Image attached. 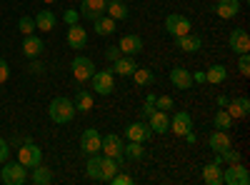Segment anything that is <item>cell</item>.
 I'll list each match as a JSON object with an SVG mask.
<instances>
[{"label": "cell", "mask_w": 250, "mask_h": 185, "mask_svg": "<svg viewBox=\"0 0 250 185\" xmlns=\"http://www.w3.org/2000/svg\"><path fill=\"white\" fill-rule=\"evenodd\" d=\"M203 180L208 185H220L223 183V168L218 165V163H208V165H203Z\"/></svg>", "instance_id": "cell-25"}, {"label": "cell", "mask_w": 250, "mask_h": 185, "mask_svg": "<svg viewBox=\"0 0 250 185\" xmlns=\"http://www.w3.org/2000/svg\"><path fill=\"white\" fill-rule=\"evenodd\" d=\"M90 83H93V90L98 95H110L115 90V78H113V70L105 68V70H95L93 78H90Z\"/></svg>", "instance_id": "cell-4"}, {"label": "cell", "mask_w": 250, "mask_h": 185, "mask_svg": "<svg viewBox=\"0 0 250 185\" xmlns=\"http://www.w3.org/2000/svg\"><path fill=\"white\" fill-rule=\"evenodd\" d=\"M30 183H33V185H50V183H53V170H50V168H43V163H40V165L33 168Z\"/></svg>", "instance_id": "cell-28"}, {"label": "cell", "mask_w": 250, "mask_h": 185, "mask_svg": "<svg viewBox=\"0 0 250 185\" xmlns=\"http://www.w3.org/2000/svg\"><path fill=\"white\" fill-rule=\"evenodd\" d=\"M93 25H95V35H113L115 33V20L110 15H100L98 20H93Z\"/></svg>", "instance_id": "cell-27"}, {"label": "cell", "mask_w": 250, "mask_h": 185, "mask_svg": "<svg viewBox=\"0 0 250 185\" xmlns=\"http://www.w3.org/2000/svg\"><path fill=\"white\" fill-rule=\"evenodd\" d=\"M118 48H120L123 55H133V58H135V55L143 50V38L135 35V33H128V35H123V38H120Z\"/></svg>", "instance_id": "cell-13"}, {"label": "cell", "mask_w": 250, "mask_h": 185, "mask_svg": "<svg viewBox=\"0 0 250 185\" xmlns=\"http://www.w3.org/2000/svg\"><path fill=\"white\" fill-rule=\"evenodd\" d=\"M70 70H73V78L78 80V83H88V80L93 78V73H95V63L85 55H78L70 63Z\"/></svg>", "instance_id": "cell-6"}, {"label": "cell", "mask_w": 250, "mask_h": 185, "mask_svg": "<svg viewBox=\"0 0 250 185\" xmlns=\"http://www.w3.org/2000/svg\"><path fill=\"white\" fill-rule=\"evenodd\" d=\"M35 28L43 30V33H50V30L55 28V15H53L48 8H43V10L35 15Z\"/></svg>", "instance_id": "cell-26"}, {"label": "cell", "mask_w": 250, "mask_h": 185, "mask_svg": "<svg viewBox=\"0 0 250 185\" xmlns=\"http://www.w3.org/2000/svg\"><path fill=\"white\" fill-rule=\"evenodd\" d=\"M223 183L225 185H250V173L243 163H230V168L223 170Z\"/></svg>", "instance_id": "cell-7"}, {"label": "cell", "mask_w": 250, "mask_h": 185, "mask_svg": "<svg viewBox=\"0 0 250 185\" xmlns=\"http://www.w3.org/2000/svg\"><path fill=\"white\" fill-rule=\"evenodd\" d=\"M153 105H155L158 110H165V113H168V110H173V108H175V103H173V98H170V95H160V98H155Z\"/></svg>", "instance_id": "cell-37"}, {"label": "cell", "mask_w": 250, "mask_h": 185, "mask_svg": "<svg viewBox=\"0 0 250 185\" xmlns=\"http://www.w3.org/2000/svg\"><path fill=\"white\" fill-rule=\"evenodd\" d=\"M193 23H190V18H185L180 13H170L168 18H165V33L173 35V38H180L185 33H190Z\"/></svg>", "instance_id": "cell-5"}, {"label": "cell", "mask_w": 250, "mask_h": 185, "mask_svg": "<svg viewBox=\"0 0 250 185\" xmlns=\"http://www.w3.org/2000/svg\"><path fill=\"white\" fill-rule=\"evenodd\" d=\"M105 3H110V0H105Z\"/></svg>", "instance_id": "cell-49"}, {"label": "cell", "mask_w": 250, "mask_h": 185, "mask_svg": "<svg viewBox=\"0 0 250 185\" xmlns=\"http://www.w3.org/2000/svg\"><path fill=\"white\" fill-rule=\"evenodd\" d=\"M43 50H45V43H43V40H40L35 33H33V35H25V40H23V53H25L28 58H38Z\"/></svg>", "instance_id": "cell-23"}, {"label": "cell", "mask_w": 250, "mask_h": 185, "mask_svg": "<svg viewBox=\"0 0 250 185\" xmlns=\"http://www.w3.org/2000/svg\"><path fill=\"white\" fill-rule=\"evenodd\" d=\"M105 0H83L80 3V15L83 18H88L90 23L93 20H98L100 15H105Z\"/></svg>", "instance_id": "cell-12"}, {"label": "cell", "mask_w": 250, "mask_h": 185, "mask_svg": "<svg viewBox=\"0 0 250 185\" xmlns=\"http://www.w3.org/2000/svg\"><path fill=\"white\" fill-rule=\"evenodd\" d=\"M208 148H210L213 153H223L228 148H233V140H230V135H228V130L210 133V138H208Z\"/></svg>", "instance_id": "cell-16"}, {"label": "cell", "mask_w": 250, "mask_h": 185, "mask_svg": "<svg viewBox=\"0 0 250 185\" xmlns=\"http://www.w3.org/2000/svg\"><path fill=\"white\" fill-rule=\"evenodd\" d=\"M0 93H3V90H0Z\"/></svg>", "instance_id": "cell-50"}, {"label": "cell", "mask_w": 250, "mask_h": 185, "mask_svg": "<svg viewBox=\"0 0 250 185\" xmlns=\"http://www.w3.org/2000/svg\"><path fill=\"white\" fill-rule=\"evenodd\" d=\"M110 183H113V185H133V178H130L128 173H120V170H118V173L110 178Z\"/></svg>", "instance_id": "cell-39"}, {"label": "cell", "mask_w": 250, "mask_h": 185, "mask_svg": "<svg viewBox=\"0 0 250 185\" xmlns=\"http://www.w3.org/2000/svg\"><path fill=\"white\" fill-rule=\"evenodd\" d=\"M120 55H123V53H120V48H115V45H113V48H108V50H105V58H108V60H110V63H115V60H118V58H120Z\"/></svg>", "instance_id": "cell-44"}, {"label": "cell", "mask_w": 250, "mask_h": 185, "mask_svg": "<svg viewBox=\"0 0 250 185\" xmlns=\"http://www.w3.org/2000/svg\"><path fill=\"white\" fill-rule=\"evenodd\" d=\"M228 100H230L228 95H220V98H218V105H220V108H225V105H228Z\"/></svg>", "instance_id": "cell-47"}, {"label": "cell", "mask_w": 250, "mask_h": 185, "mask_svg": "<svg viewBox=\"0 0 250 185\" xmlns=\"http://www.w3.org/2000/svg\"><path fill=\"white\" fill-rule=\"evenodd\" d=\"M170 130L175 135H185L188 130H193V118L188 110H178L173 118H170Z\"/></svg>", "instance_id": "cell-15"}, {"label": "cell", "mask_w": 250, "mask_h": 185, "mask_svg": "<svg viewBox=\"0 0 250 185\" xmlns=\"http://www.w3.org/2000/svg\"><path fill=\"white\" fill-rule=\"evenodd\" d=\"M193 83H205V73H203V70H198V73L193 75Z\"/></svg>", "instance_id": "cell-46"}, {"label": "cell", "mask_w": 250, "mask_h": 185, "mask_svg": "<svg viewBox=\"0 0 250 185\" xmlns=\"http://www.w3.org/2000/svg\"><path fill=\"white\" fill-rule=\"evenodd\" d=\"M18 163L25 165V168H35V165L43 163V150H40L33 140H25L23 145L18 148Z\"/></svg>", "instance_id": "cell-2"}, {"label": "cell", "mask_w": 250, "mask_h": 185, "mask_svg": "<svg viewBox=\"0 0 250 185\" xmlns=\"http://www.w3.org/2000/svg\"><path fill=\"white\" fill-rule=\"evenodd\" d=\"M50 120L55 123V125H68V123L75 118V105H73V100L70 98H53L50 100Z\"/></svg>", "instance_id": "cell-1"}, {"label": "cell", "mask_w": 250, "mask_h": 185, "mask_svg": "<svg viewBox=\"0 0 250 185\" xmlns=\"http://www.w3.org/2000/svg\"><path fill=\"white\" fill-rule=\"evenodd\" d=\"M238 70L243 75H250V53H240V60H238Z\"/></svg>", "instance_id": "cell-38"}, {"label": "cell", "mask_w": 250, "mask_h": 185, "mask_svg": "<svg viewBox=\"0 0 250 185\" xmlns=\"http://www.w3.org/2000/svg\"><path fill=\"white\" fill-rule=\"evenodd\" d=\"M65 40H68V45H70L73 50H83V48L88 45V33H85V28H80V25L75 23V25H68Z\"/></svg>", "instance_id": "cell-14"}, {"label": "cell", "mask_w": 250, "mask_h": 185, "mask_svg": "<svg viewBox=\"0 0 250 185\" xmlns=\"http://www.w3.org/2000/svg\"><path fill=\"white\" fill-rule=\"evenodd\" d=\"M150 130L153 133H158V135H165V133H170V115L165 113V110H155L153 115H150Z\"/></svg>", "instance_id": "cell-19"}, {"label": "cell", "mask_w": 250, "mask_h": 185, "mask_svg": "<svg viewBox=\"0 0 250 185\" xmlns=\"http://www.w3.org/2000/svg\"><path fill=\"white\" fill-rule=\"evenodd\" d=\"M62 20H65L68 25H75L78 20H80V10H75V8H68L65 13H62Z\"/></svg>", "instance_id": "cell-40"}, {"label": "cell", "mask_w": 250, "mask_h": 185, "mask_svg": "<svg viewBox=\"0 0 250 185\" xmlns=\"http://www.w3.org/2000/svg\"><path fill=\"white\" fill-rule=\"evenodd\" d=\"M170 83L178 90H190L193 88V73L188 68H173L170 70Z\"/></svg>", "instance_id": "cell-18"}, {"label": "cell", "mask_w": 250, "mask_h": 185, "mask_svg": "<svg viewBox=\"0 0 250 185\" xmlns=\"http://www.w3.org/2000/svg\"><path fill=\"white\" fill-rule=\"evenodd\" d=\"M123 158H130V160H143V158H145V143L130 140L128 145H123Z\"/></svg>", "instance_id": "cell-32"}, {"label": "cell", "mask_w": 250, "mask_h": 185, "mask_svg": "<svg viewBox=\"0 0 250 185\" xmlns=\"http://www.w3.org/2000/svg\"><path fill=\"white\" fill-rule=\"evenodd\" d=\"M213 10H215L218 18L230 20V18H235V15L240 13V0H218Z\"/></svg>", "instance_id": "cell-20"}, {"label": "cell", "mask_w": 250, "mask_h": 185, "mask_svg": "<svg viewBox=\"0 0 250 185\" xmlns=\"http://www.w3.org/2000/svg\"><path fill=\"white\" fill-rule=\"evenodd\" d=\"M175 40H178V48L185 50V53H198V50L203 48L200 35H193V33H185V35H180V38H175Z\"/></svg>", "instance_id": "cell-22"}, {"label": "cell", "mask_w": 250, "mask_h": 185, "mask_svg": "<svg viewBox=\"0 0 250 185\" xmlns=\"http://www.w3.org/2000/svg\"><path fill=\"white\" fill-rule=\"evenodd\" d=\"M225 78H228V68L218 63V65H210V68H208V73H205V83L220 85V83H225Z\"/></svg>", "instance_id": "cell-30"}, {"label": "cell", "mask_w": 250, "mask_h": 185, "mask_svg": "<svg viewBox=\"0 0 250 185\" xmlns=\"http://www.w3.org/2000/svg\"><path fill=\"white\" fill-rule=\"evenodd\" d=\"M125 138H128V140H138V143H148L153 138V130H150L148 123L135 120V123H130V125L125 128Z\"/></svg>", "instance_id": "cell-10"}, {"label": "cell", "mask_w": 250, "mask_h": 185, "mask_svg": "<svg viewBox=\"0 0 250 185\" xmlns=\"http://www.w3.org/2000/svg\"><path fill=\"white\" fill-rule=\"evenodd\" d=\"M28 70H30V73H38V75H40V73H43V70H45V65H43V63H40V60H35V58H30V65H28Z\"/></svg>", "instance_id": "cell-43"}, {"label": "cell", "mask_w": 250, "mask_h": 185, "mask_svg": "<svg viewBox=\"0 0 250 185\" xmlns=\"http://www.w3.org/2000/svg\"><path fill=\"white\" fill-rule=\"evenodd\" d=\"M155 113V105H153V103H148V100H145V105H143V115L145 118H150Z\"/></svg>", "instance_id": "cell-45"}, {"label": "cell", "mask_w": 250, "mask_h": 185, "mask_svg": "<svg viewBox=\"0 0 250 185\" xmlns=\"http://www.w3.org/2000/svg\"><path fill=\"white\" fill-rule=\"evenodd\" d=\"M8 78H10V68H8V63H5V60L0 58V85H3Z\"/></svg>", "instance_id": "cell-41"}, {"label": "cell", "mask_w": 250, "mask_h": 185, "mask_svg": "<svg viewBox=\"0 0 250 185\" xmlns=\"http://www.w3.org/2000/svg\"><path fill=\"white\" fill-rule=\"evenodd\" d=\"M228 45H230V50L233 53H250V35H248V30L245 28H235L233 33H230V38H228Z\"/></svg>", "instance_id": "cell-11"}, {"label": "cell", "mask_w": 250, "mask_h": 185, "mask_svg": "<svg viewBox=\"0 0 250 185\" xmlns=\"http://www.w3.org/2000/svg\"><path fill=\"white\" fill-rule=\"evenodd\" d=\"M43 3H48V5H50V3H55V0H43Z\"/></svg>", "instance_id": "cell-48"}, {"label": "cell", "mask_w": 250, "mask_h": 185, "mask_svg": "<svg viewBox=\"0 0 250 185\" xmlns=\"http://www.w3.org/2000/svg\"><path fill=\"white\" fill-rule=\"evenodd\" d=\"M100 153H103V155H108V158H115L120 165H123V140H120V135H115V133L103 135Z\"/></svg>", "instance_id": "cell-8"}, {"label": "cell", "mask_w": 250, "mask_h": 185, "mask_svg": "<svg viewBox=\"0 0 250 185\" xmlns=\"http://www.w3.org/2000/svg\"><path fill=\"white\" fill-rule=\"evenodd\" d=\"M120 170V163L115 158H108L103 155V163H100V183H110V178Z\"/></svg>", "instance_id": "cell-24"}, {"label": "cell", "mask_w": 250, "mask_h": 185, "mask_svg": "<svg viewBox=\"0 0 250 185\" xmlns=\"http://www.w3.org/2000/svg\"><path fill=\"white\" fill-rule=\"evenodd\" d=\"M8 155H10V148H8V143L0 138V165H3V163L8 160Z\"/></svg>", "instance_id": "cell-42"}, {"label": "cell", "mask_w": 250, "mask_h": 185, "mask_svg": "<svg viewBox=\"0 0 250 185\" xmlns=\"http://www.w3.org/2000/svg\"><path fill=\"white\" fill-rule=\"evenodd\" d=\"M225 110H228V115H230L233 120L245 118V115L250 113V100H248V98H233V100H228Z\"/></svg>", "instance_id": "cell-21"}, {"label": "cell", "mask_w": 250, "mask_h": 185, "mask_svg": "<svg viewBox=\"0 0 250 185\" xmlns=\"http://www.w3.org/2000/svg\"><path fill=\"white\" fill-rule=\"evenodd\" d=\"M135 68H138V63H135V58L133 55H120L118 60H115V63H113V75H120V78H130L133 73H135Z\"/></svg>", "instance_id": "cell-17"}, {"label": "cell", "mask_w": 250, "mask_h": 185, "mask_svg": "<svg viewBox=\"0 0 250 185\" xmlns=\"http://www.w3.org/2000/svg\"><path fill=\"white\" fill-rule=\"evenodd\" d=\"M100 143H103V135L95 128H88V130H83V135H80V150L85 155L100 153Z\"/></svg>", "instance_id": "cell-9"}, {"label": "cell", "mask_w": 250, "mask_h": 185, "mask_svg": "<svg viewBox=\"0 0 250 185\" xmlns=\"http://www.w3.org/2000/svg\"><path fill=\"white\" fill-rule=\"evenodd\" d=\"M100 163H103V155H100V153L88 155V165H85V170H88V175H90L93 180H100Z\"/></svg>", "instance_id": "cell-34"}, {"label": "cell", "mask_w": 250, "mask_h": 185, "mask_svg": "<svg viewBox=\"0 0 250 185\" xmlns=\"http://www.w3.org/2000/svg\"><path fill=\"white\" fill-rule=\"evenodd\" d=\"M105 13H108V15L115 20V23H118V20H125V18L130 15L128 5H125V3H120V0H110V3L105 5Z\"/></svg>", "instance_id": "cell-29"}, {"label": "cell", "mask_w": 250, "mask_h": 185, "mask_svg": "<svg viewBox=\"0 0 250 185\" xmlns=\"http://www.w3.org/2000/svg\"><path fill=\"white\" fill-rule=\"evenodd\" d=\"M233 123H235V120L228 115V110H223V108H220V110L215 113V118H213V125H215L218 130H230Z\"/></svg>", "instance_id": "cell-35"}, {"label": "cell", "mask_w": 250, "mask_h": 185, "mask_svg": "<svg viewBox=\"0 0 250 185\" xmlns=\"http://www.w3.org/2000/svg\"><path fill=\"white\" fill-rule=\"evenodd\" d=\"M0 178H3L5 185H23L28 180V168L20 165V163H3V168H0Z\"/></svg>", "instance_id": "cell-3"}, {"label": "cell", "mask_w": 250, "mask_h": 185, "mask_svg": "<svg viewBox=\"0 0 250 185\" xmlns=\"http://www.w3.org/2000/svg\"><path fill=\"white\" fill-rule=\"evenodd\" d=\"M130 78L135 80V85H140V88H148V85L155 83V75H153L148 68H135V73H133Z\"/></svg>", "instance_id": "cell-33"}, {"label": "cell", "mask_w": 250, "mask_h": 185, "mask_svg": "<svg viewBox=\"0 0 250 185\" xmlns=\"http://www.w3.org/2000/svg\"><path fill=\"white\" fill-rule=\"evenodd\" d=\"M75 110H80V113H88L90 108H93V93L90 90H85V88H80L78 93H75Z\"/></svg>", "instance_id": "cell-31"}, {"label": "cell", "mask_w": 250, "mask_h": 185, "mask_svg": "<svg viewBox=\"0 0 250 185\" xmlns=\"http://www.w3.org/2000/svg\"><path fill=\"white\" fill-rule=\"evenodd\" d=\"M18 30L23 33V35H33V33H35V20H33V18H28V15H25V18H20Z\"/></svg>", "instance_id": "cell-36"}]
</instances>
